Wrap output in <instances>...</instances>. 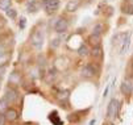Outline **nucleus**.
<instances>
[{"label": "nucleus", "mask_w": 133, "mask_h": 125, "mask_svg": "<svg viewBox=\"0 0 133 125\" xmlns=\"http://www.w3.org/2000/svg\"><path fill=\"white\" fill-rule=\"evenodd\" d=\"M79 5H81L79 0H70V2L67 3V5H66V11L67 12H75L79 8Z\"/></svg>", "instance_id": "obj_9"}, {"label": "nucleus", "mask_w": 133, "mask_h": 125, "mask_svg": "<svg viewBox=\"0 0 133 125\" xmlns=\"http://www.w3.org/2000/svg\"><path fill=\"white\" fill-rule=\"evenodd\" d=\"M8 104H9V101L7 100L5 96L0 99V113H5V111L8 109Z\"/></svg>", "instance_id": "obj_14"}, {"label": "nucleus", "mask_w": 133, "mask_h": 125, "mask_svg": "<svg viewBox=\"0 0 133 125\" xmlns=\"http://www.w3.org/2000/svg\"><path fill=\"white\" fill-rule=\"evenodd\" d=\"M123 12L127 15H133V2H127L123 5Z\"/></svg>", "instance_id": "obj_15"}, {"label": "nucleus", "mask_w": 133, "mask_h": 125, "mask_svg": "<svg viewBox=\"0 0 133 125\" xmlns=\"http://www.w3.org/2000/svg\"><path fill=\"white\" fill-rule=\"evenodd\" d=\"M59 45V40H53L51 41V47H57Z\"/></svg>", "instance_id": "obj_24"}, {"label": "nucleus", "mask_w": 133, "mask_h": 125, "mask_svg": "<svg viewBox=\"0 0 133 125\" xmlns=\"http://www.w3.org/2000/svg\"><path fill=\"white\" fill-rule=\"evenodd\" d=\"M5 13H7V16L8 17H11V19H16V16H17V12H16V9L15 8H8L7 11H5Z\"/></svg>", "instance_id": "obj_20"}, {"label": "nucleus", "mask_w": 133, "mask_h": 125, "mask_svg": "<svg viewBox=\"0 0 133 125\" xmlns=\"http://www.w3.org/2000/svg\"><path fill=\"white\" fill-rule=\"evenodd\" d=\"M4 116H5V120H8V121H15V120L17 119V112H16V109H13V108H8V109L5 111Z\"/></svg>", "instance_id": "obj_11"}, {"label": "nucleus", "mask_w": 133, "mask_h": 125, "mask_svg": "<svg viewBox=\"0 0 133 125\" xmlns=\"http://www.w3.org/2000/svg\"><path fill=\"white\" fill-rule=\"evenodd\" d=\"M20 26H21V28H24V26H25V19H21V23H20Z\"/></svg>", "instance_id": "obj_25"}, {"label": "nucleus", "mask_w": 133, "mask_h": 125, "mask_svg": "<svg viewBox=\"0 0 133 125\" xmlns=\"http://www.w3.org/2000/svg\"><path fill=\"white\" fill-rule=\"evenodd\" d=\"M132 74H133V65H132Z\"/></svg>", "instance_id": "obj_26"}, {"label": "nucleus", "mask_w": 133, "mask_h": 125, "mask_svg": "<svg viewBox=\"0 0 133 125\" xmlns=\"http://www.w3.org/2000/svg\"><path fill=\"white\" fill-rule=\"evenodd\" d=\"M26 9H28L29 13H34V12H37V11L40 9V4H38V2H37V0H30V2L26 4Z\"/></svg>", "instance_id": "obj_10"}, {"label": "nucleus", "mask_w": 133, "mask_h": 125, "mask_svg": "<svg viewBox=\"0 0 133 125\" xmlns=\"http://www.w3.org/2000/svg\"><path fill=\"white\" fill-rule=\"evenodd\" d=\"M95 75V68L91 65H86L82 68V77L83 78H92Z\"/></svg>", "instance_id": "obj_7"}, {"label": "nucleus", "mask_w": 133, "mask_h": 125, "mask_svg": "<svg viewBox=\"0 0 133 125\" xmlns=\"http://www.w3.org/2000/svg\"><path fill=\"white\" fill-rule=\"evenodd\" d=\"M129 44H130V33L127 36V38L124 40V42L120 45V54H124V53L128 50V47H129Z\"/></svg>", "instance_id": "obj_13"}, {"label": "nucleus", "mask_w": 133, "mask_h": 125, "mask_svg": "<svg viewBox=\"0 0 133 125\" xmlns=\"http://www.w3.org/2000/svg\"><path fill=\"white\" fill-rule=\"evenodd\" d=\"M92 32H94L95 34H100V36H102V33L104 32V25H103V24H100V23H99V24H96V25L94 26Z\"/></svg>", "instance_id": "obj_19"}, {"label": "nucleus", "mask_w": 133, "mask_h": 125, "mask_svg": "<svg viewBox=\"0 0 133 125\" xmlns=\"http://www.w3.org/2000/svg\"><path fill=\"white\" fill-rule=\"evenodd\" d=\"M91 54H92V57H94L95 59H100V58L103 57L102 47H100V46H98V47H94V49H92V51H91Z\"/></svg>", "instance_id": "obj_16"}, {"label": "nucleus", "mask_w": 133, "mask_h": 125, "mask_svg": "<svg viewBox=\"0 0 133 125\" xmlns=\"http://www.w3.org/2000/svg\"><path fill=\"white\" fill-rule=\"evenodd\" d=\"M42 4H44V8H45L46 13L51 15L55 11H58V8H59V0H44Z\"/></svg>", "instance_id": "obj_2"}, {"label": "nucleus", "mask_w": 133, "mask_h": 125, "mask_svg": "<svg viewBox=\"0 0 133 125\" xmlns=\"http://www.w3.org/2000/svg\"><path fill=\"white\" fill-rule=\"evenodd\" d=\"M4 124H5V116L0 113V125H4Z\"/></svg>", "instance_id": "obj_23"}, {"label": "nucleus", "mask_w": 133, "mask_h": 125, "mask_svg": "<svg viewBox=\"0 0 133 125\" xmlns=\"http://www.w3.org/2000/svg\"><path fill=\"white\" fill-rule=\"evenodd\" d=\"M30 44H32V46L34 49H41L42 45H44V34H42V32L36 29L30 36Z\"/></svg>", "instance_id": "obj_1"}, {"label": "nucleus", "mask_w": 133, "mask_h": 125, "mask_svg": "<svg viewBox=\"0 0 133 125\" xmlns=\"http://www.w3.org/2000/svg\"><path fill=\"white\" fill-rule=\"evenodd\" d=\"M11 7H12V0H0V9L2 11H7Z\"/></svg>", "instance_id": "obj_17"}, {"label": "nucleus", "mask_w": 133, "mask_h": 125, "mask_svg": "<svg viewBox=\"0 0 133 125\" xmlns=\"http://www.w3.org/2000/svg\"><path fill=\"white\" fill-rule=\"evenodd\" d=\"M5 98H7V100L9 101V103H13L16 99H17V92H16V90L15 88H7V91H5Z\"/></svg>", "instance_id": "obj_8"}, {"label": "nucleus", "mask_w": 133, "mask_h": 125, "mask_svg": "<svg viewBox=\"0 0 133 125\" xmlns=\"http://www.w3.org/2000/svg\"><path fill=\"white\" fill-rule=\"evenodd\" d=\"M5 71H7V65L2 63V65H0V77H3L5 74Z\"/></svg>", "instance_id": "obj_22"}, {"label": "nucleus", "mask_w": 133, "mask_h": 125, "mask_svg": "<svg viewBox=\"0 0 133 125\" xmlns=\"http://www.w3.org/2000/svg\"><path fill=\"white\" fill-rule=\"evenodd\" d=\"M120 90H121V92H123L124 95H130L132 91H133V83H132L129 79L124 80V82L121 83V86H120Z\"/></svg>", "instance_id": "obj_5"}, {"label": "nucleus", "mask_w": 133, "mask_h": 125, "mask_svg": "<svg viewBox=\"0 0 133 125\" xmlns=\"http://www.w3.org/2000/svg\"><path fill=\"white\" fill-rule=\"evenodd\" d=\"M67 28H69V23H67L66 19H58L55 25H54V30L57 33H63V32L67 30Z\"/></svg>", "instance_id": "obj_4"}, {"label": "nucleus", "mask_w": 133, "mask_h": 125, "mask_svg": "<svg viewBox=\"0 0 133 125\" xmlns=\"http://www.w3.org/2000/svg\"><path fill=\"white\" fill-rule=\"evenodd\" d=\"M129 34V32H127V33H120V34H117L115 38H113V44L115 45H117V46H120L123 42H124V40L127 38V36Z\"/></svg>", "instance_id": "obj_12"}, {"label": "nucleus", "mask_w": 133, "mask_h": 125, "mask_svg": "<svg viewBox=\"0 0 133 125\" xmlns=\"http://www.w3.org/2000/svg\"><path fill=\"white\" fill-rule=\"evenodd\" d=\"M88 44H90L92 47H98V46H100V44H102V36H100V34H95V33H92L90 37H88Z\"/></svg>", "instance_id": "obj_6"}, {"label": "nucleus", "mask_w": 133, "mask_h": 125, "mask_svg": "<svg viewBox=\"0 0 133 125\" xmlns=\"http://www.w3.org/2000/svg\"><path fill=\"white\" fill-rule=\"evenodd\" d=\"M78 54H79L81 57H87V55L90 54V49H88V46L82 45V46L78 49Z\"/></svg>", "instance_id": "obj_18"}, {"label": "nucleus", "mask_w": 133, "mask_h": 125, "mask_svg": "<svg viewBox=\"0 0 133 125\" xmlns=\"http://www.w3.org/2000/svg\"><path fill=\"white\" fill-rule=\"evenodd\" d=\"M55 77H57V71L51 68V70L49 71V78H48V82H51V79H55Z\"/></svg>", "instance_id": "obj_21"}, {"label": "nucleus", "mask_w": 133, "mask_h": 125, "mask_svg": "<svg viewBox=\"0 0 133 125\" xmlns=\"http://www.w3.org/2000/svg\"><path fill=\"white\" fill-rule=\"evenodd\" d=\"M117 109H119V101L116 99H112L108 104V108H107V116L109 119H113L116 117L117 115Z\"/></svg>", "instance_id": "obj_3"}]
</instances>
